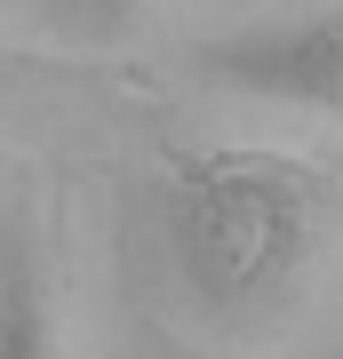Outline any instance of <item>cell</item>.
Instances as JSON below:
<instances>
[{"label":"cell","mask_w":343,"mask_h":359,"mask_svg":"<svg viewBox=\"0 0 343 359\" xmlns=\"http://www.w3.org/2000/svg\"><path fill=\"white\" fill-rule=\"evenodd\" d=\"M25 16L48 40H72V48H112V40H128L152 16V0H25Z\"/></svg>","instance_id":"277c9868"},{"label":"cell","mask_w":343,"mask_h":359,"mask_svg":"<svg viewBox=\"0 0 343 359\" xmlns=\"http://www.w3.org/2000/svg\"><path fill=\"white\" fill-rule=\"evenodd\" d=\"M335 176L271 144H200L160 168V256L216 335H271L335 248Z\"/></svg>","instance_id":"6da1fadb"},{"label":"cell","mask_w":343,"mask_h":359,"mask_svg":"<svg viewBox=\"0 0 343 359\" xmlns=\"http://www.w3.org/2000/svg\"><path fill=\"white\" fill-rule=\"evenodd\" d=\"M191 72L224 96H248V104L343 120V8H295V16L224 25L191 48Z\"/></svg>","instance_id":"7a4b0ae2"},{"label":"cell","mask_w":343,"mask_h":359,"mask_svg":"<svg viewBox=\"0 0 343 359\" xmlns=\"http://www.w3.org/2000/svg\"><path fill=\"white\" fill-rule=\"evenodd\" d=\"M0 359H64V295L32 216L0 224Z\"/></svg>","instance_id":"3957f363"}]
</instances>
